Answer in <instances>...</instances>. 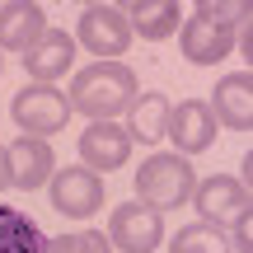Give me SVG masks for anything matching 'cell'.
<instances>
[{"mask_svg":"<svg viewBox=\"0 0 253 253\" xmlns=\"http://www.w3.org/2000/svg\"><path fill=\"white\" fill-rule=\"evenodd\" d=\"M136 71L131 66H118V61H94L84 71H75L71 80V108L84 113L94 122H113L118 113H126V103L136 99Z\"/></svg>","mask_w":253,"mask_h":253,"instance_id":"6da1fadb","label":"cell"},{"mask_svg":"<svg viewBox=\"0 0 253 253\" xmlns=\"http://www.w3.org/2000/svg\"><path fill=\"white\" fill-rule=\"evenodd\" d=\"M178 47L183 61L192 66H220L235 52V5L207 0L188 14V24H178Z\"/></svg>","mask_w":253,"mask_h":253,"instance_id":"7a4b0ae2","label":"cell"},{"mask_svg":"<svg viewBox=\"0 0 253 253\" xmlns=\"http://www.w3.org/2000/svg\"><path fill=\"white\" fill-rule=\"evenodd\" d=\"M136 202L150 211H178L188 207L192 188H197V173H192V160L183 155H150V160L136 169Z\"/></svg>","mask_w":253,"mask_h":253,"instance_id":"3957f363","label":"cell"},{"mask_svg":"<svg viewBox=\"0 0 253 253\" xmlns=\"http://www.w3.org/2000/svg\"><path fill=\"white\" fill-rule=\"evenodd\" d=\"M9 118L24 126V136H56L71 122V99H66L56 84H24V89L9 99Z\"/></svg>","mask_w":253,"mask_h":253,"instance_id":"277c9868","label":"cell"},{"mask_svg":"<svg viewBox=\"0 0 253 253\" xmlns=\"http://www.w3.org/2000/svg\"><path fill=\"white\" fill-rule=\"evenodd\" d=\"M131 24H126L122 5H84L80 24H75V42L84 47V52H94L99 61H108V56H122L126 47H131Z\"/></svg>","mask_w":253,"mask_h":253,"instance_id":"5b68a950","label":"cell"},{"mask_svg":"<svg viewBox=\"0 0 253 253\" xmlns=\"http://www.w3.org/2000/svg\"><path fill=\"white\" fill-rule=\"evenodd\" d=\"M192 202H197V216H202V225L235 230L239 220L249 216V183H239V178H225V173H216V178H202L197 188H192Z\"/></svg>","mask_w":253,"mask_h":253,"instance_id":"8992f818","label":"cell"},{"mask_svg":"<svg viewBox=\"0 0 253 253\" xmlns=\"http://www.w3.org/2000/svg\"><path fill=\"white\" fill-rule=\"evenodd\" d=\"M108 244H118L122 253H155V249L164 244V220H160V211L141 207V202H122V207H113Z\"/></svg>","mask_w":253,"mask_h":253,"instance_id":"52a82bcc","label":"cell"},{"mask_svg":"<svg viewBox=\"0 0 253 253\" xmlns=\"http://www.w3.org/2000/svg\"><path fill=\"white\" fill-rule=\"evenodd\" d=\"M52 207L61 211V216H94V211L103 207V178L94 169H84V164H71V169L52 173Z\"/></svg>","mask_w":253,"mask_h":253,"instance_id":"ba28073f","label":"cell"},{"mask_svg":"<svg viewBox=\"0 0 253 253\" xmlns=\"http://www.w3.org/2000/svg\"><path fill=\"white\" fill-rule=\"evenodd\" d=\"M216 118H211V108L202 99H188V103H173L169 108V141L178 145L173 155H183V160H192V155L211 150V141H216Z\"/></svg>","mask_w":253,"mask_h":253,"instance_id":"9c48e42d","label":"cell"},{"mask_svg":"<svg viewBox=\"0 0 253 253\" xmlns=\"http://www.w3.org/2000/svg\"><path fill=\"white\" fill-rule=\"evenodd\" d=\"M211 118L216 126H230V131H249L253 126V75L249 71H230L216 80L211 89Z\"/></svg>","mask_w":253,"mask_h":253,"instance_id":"30bf717a","label":"cell"},{"mask_svg":"<svg viewBox=\"0 0 253 253\" xmlns=\"http://www.w3.org/2000/svg\"><path fill=\"white\" fill-rule=\"evenodd\" d=\"M126 155H131V141H126V131L118 122H89L80 131V164L94 173H113L126 164Z\"/></svg>","mask_w":253,"mask_h":253,"instance_id":"8fae6325","label":"cell"},{"mask_svg":"<svg viewBox=\"0 0 253 253\" xmlns=\"http://www.w3.org/2000/svg\"><path fill=\"white\" fill-rule=\"evenodd\" d=\"M47 33V14L33 0H9L0 5V52H33Z\"/></svg>","mask_w":253,"mask_h":253,"instance_id":"7c38bea8","label":"cell"},{"mask_svg":"<svg viewBox=\"0 0 253 253\" xmlns=\"http://www.w3.org/2000/svg\"><path fill=\"white\" fill-rule=\"evenodd\" d=\"M9 188L19 192H38L42 183H52V145L38 141V136H24V141H9Z\"/></svg>","mask_w":253,"mask_h":253,"instance_id":"4fadbf2b","label":"cell"},{"mask_svg":"<svg viewBox=\"0 0 253 253\" xmlns=\"http://www.w3.org/2000/svg\"><path fill=\"white\" fill-rule=\"evenodd\" d=\"M24 71L33 75V84H52L66 71H75V38L66 28H47L42 42L33 52H24Z\"/></svg>","mask_w":253,"mask_h":253,"instance_id":"5bb4252c","label":"cell"},{"mask_svg":"<svg viewBox=\"0 0 253 253\" xmlns=\"http://www.w3.org/2000/svg\"><path fill=\"white\" fill-rule=\"evenodd\" d=\"M169 108L173 103L164 99L160 89H145V94H136L131 103H126V141L131 145H155V141H164V131H169Z\"/></svg>","mask_w":253,"mask_h":253,"instance_id":"9a60e30c","label":"cell"},{"mask_svg":"<svg viewBox=\"0 0 253 253\" xmlns=\"http://www.w3.org/2000/svg\"><path fill=\"white\" fill-rule=\"evenodd\" d=\"M126 24H131V33H141L145 42H164L169 33H178L183 24V5L178 0H131V5H122Z\"/></svg>","mask_w":253,"mask_h":253,"instance_id":"2e32d148","label":"cell"},{"mask_svg":"<svg viewBox=\"0 0 253 253\" xmlns=\"http://www.w3.org/2000/svg\"><path fill=\"white\" fill-rule=\"evenodd\" d=\"M0 253H47V235L19 207H0Z\"/></svg>","mask_w":253,"mask_h":253,"instance_id":"e0dca14e","label":"cell"},{"mask_svg":"<svg viewBox=\"0 0 253 253\" xmlns=\"http://www.w3.org/2000/svg\"><path fill=\"white\" fill-rule=\"evenodd\" d=\"M169 253H230V239H225V230L197 220V225L178 230V235L169 239Z\"/></svg>","mask_w":253,"mask_h":253,"instance_id":"ac0fdd59","label":"cell"},{"mask_svg":"<svg viewBox=\"0 0 253 253\" xmlns=\"http://www.w3.org/2000/svg\"><path fill=\"white\" fill-rule=\"evenodd\" d=\"M108 235L99 230H71V235H56L47 239V253H108Z\"/></svg>","mask_w":253,"mask_h":253,"instance_id":"d6986e66","label":"cell"},{"mask_svg":"<svg viewBox=\"0 0 253 253\" xmlns=\"http://www.w3.org/2000/svg\"><path fill=\"white\" fill-rule=\"evenodd\" d=\"M230 253H253V235H249V216L235 225V244H230Z\"/></svg>","mask_w":253,"mask_h":253,"instance_id":"ffe728a7","label":"cell"},{"mask_svg":"<svg viewBox=\"0 0 253 253\" xmlns=\"http://www.w3.org/2000/svg\"><path fill=\"white\" fill-rule=\"evenodd\" d=\"M5 188H9V150L0 145V192H5Z\"/></svg>","mask_w":253,"mask_h":253,"instance_id":"44dd1931","label":"cell"},{"mask_svg":"<svg viewBox=\"0 0 253 253\" xmlns=\"http://www.w3.org/2000/svg\"><path fill=\"white\" fill-rule=\"evenodd\" d=\"M0 71H5V66H0Z\"/></svg>","mask_w":253,"mask_h":253,"instance_id":"7402d4cb","label":"cell"}]
</instances>
